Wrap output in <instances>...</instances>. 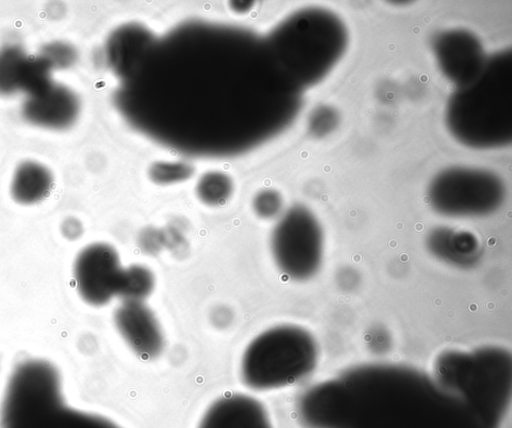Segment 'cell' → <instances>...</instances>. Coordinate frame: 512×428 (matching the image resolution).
Returning a JSON list of instances; mask_svg holds the SVG:
<instances>
[{"label":"cell","mask_w":512,"mask_h":428,"mask_svg":"<svg viewBox=\"0 0 512 428\" xmlns=\"http://www.w3.org/2000/svg\"><path fill=\"white\" fill-rule=\"evenodd\" d=\"M117 103L156 140L199 156L233 155L276 134L296 116L300 90L267 38L189 23L152 43L125 76Z\"/></svg>","instance_id":"1"},{"label":"cell","mask_w":512,"mask_h":428,"mask_svg":"<svg viewBox=\"0 0 512 428\" xmlns=\"http://www.w3.org/2000/svg\"><path fill=\"white\" fill-rule=\"evenodd\" d=\"M302 428H491L431 374L399 364H362L308 388Z\"/></svg>","instance_id":"2"},{"label":"cell","mask_w":512,"mask_h":428,"mask_svg":"<svg viewBox=\"0 0 512 428\" xmlns=\"http://www.w3.org/2000/svg\"><path fill=\"white\" fill-rule=\"evenodd\" d=\"M445 116L451 134L468 147L508 145L512 139V51L489 56L480 75L449 97Z\"/></svg>","instance_id":"3"},{"label":"cell","mask_w":512,"mask_h":428,"mask_svg":"<svg viewBox=\"0 0 512 428\" xmlns=\"http://www.w3.org/2000/svg\"><path fill=\"white\" fill-rule=\"evenodd\" d=\"M431 375L491 428L500 427L511 399L512 357L509 350L496 345L444 350L435 357Z\"/></svg>","instance_id":"4"},{"label":"cell","mask_w":512,"mask_h":428,"mask_svg":"<svg viewBox=\"0 0 512 428\" xmlns=\"http://www.w3.org/2000/svg\"><path fill=\"white\" fill-rule=\"evenodd\" d=\"M267 39L283 71L303 91L340 60L348 34L337 15L314 7L291 15Z\"/></svg>","instance_id":"5"},{"label":"cell","mask_w":512,"mask_h":428,"mask_svg":"<svg viewBox=\"0 0 512 428\" xmlns=\"http://www.w3.org/2000/svg\"><path fill=\"white\" fill-rule=\"evenodd\" d=\"M319 360V346L310 331L295 325L270 327L246 346L240 361L243 384L254 391H271L308 377Z\"/></svg>","instance_id":"6"},{"label":"cell","mask_w":512,"mask_h":428,"mask_svg":"<svg viewBox=\"0 0 512 428\" xmlns=\"http://www.w3.org/2000/svg\"><path fill=\"white\" fill-rule=\"evenodd\" d=\"M427 198L433 210L443 216L482 217L502 206L506 186L492 171L454 166L433 177L428 185Z\"/></svg>","instance_id":"7"},{"label":"cell","mask_w":512,"mask_h":428,"mask_svg":"<svg viewBox=\"0 0 512 428\" xmlns=\"http://www.w3.org/2000/svg\"><path fill=\"white\" fill-rule=\"evenodd\" d=\"M277 269L293 281H307L321 268L324 235L319 220L307 207L293 205L278 218L270 235Z\"/></svg>","instance_id":"8"},{"label":"cell","mask_w":512,"mask_h":428,"mask_svg":"<svg viewBox=\"0 0 512 428\" xmlns=\"http://www.w3.org/2000/svg\"><path fill=\"white\" fill-rule=\"evenodd\" d=\"M123 271L117 250L106 242L83 247L73 262V282L79 297L100 307L117 297Z\"/></svg>","instance_id":"9"},{"label":"cell","mask_w":512,"mask_h":428,"mask_svg":"<svg viewBox=\"0 0 512 428\" xmlns=\"http://www.w3.org/2000/svg\"><path fill=\"white\" fill-rule=\"evenodd\" d=\"M432 49L440 70L457 88L473 82L488 58L480 40L465 29L439 32L433 38Z\"/></svg>","instance_id":"10"},{"label":"cell","mask_w":512,"mask_h":428,"mask_svg":"<svg viewBox=\"0 0 512 428\" xmlns=\"http://www.w3.org/2000/svg\"><path fill=\"white\" fill-rule=\"evenodd\" d=\"M115 327L132 352L143 360L157 358L164 349V333L144 302L122 301L114 311Z\"/></svg>","instance_id":"11"},{"label":"cell","mask_w":512,"mask_h":428,"mask_svg":"<svg viewBox=\"0 0 512 428\" xmlns=\"http://www.w3.org/2000/svg\"><path fill=\"white\" fill-rule=\"evenodd\" d=\"M196 428H273L266 407L243 393H227L214 400Z\"/></svg>","instance_id":"12"},{"label":"cell","mask_w":512,"mask_h":428,"mask_svg":"<svg viewBox=\"0 0 512 428\" xmlns=\"http://www.w3.org/2000/svg\"><path fill=\"white\" fill-rule=\"evenodd\" d=\"M80 112L78 95L67 86L53 83L35 95L27 96L23 117L30 123L49 129H65L74 124Z\"/></svg>","instance_id":"13"},{"label":"cell","mask_w":512,"mask_h":428,"mask_svg":"<svg viewBox=\"0 0 512 428\" xmlns=\"http://www.w3.org/2000/svg\"><path fill=\"white\" fill-rule=\"evenodd\" d=\"M426 244L433 256L457 267H470L480 257L481 245L478 238L464 230L434 228L428 234Z\"/></svg>","instance_id":"14"},{"label":"cell","mask_w":512,"mask_h":428,"mask_svg":"<svg viewBox=\"0 0 512 428\" xmlns=\"http://www.w3.org/2000/svg\"><path fill=\"white\" fill-rule=\"evenodd\" d=\"M54 186V174L45 164L26 159L14 169L9 192L20 205H34L46 199Z\"/></svg>","instance_id":"15"},{"label":"cell","mask_w":512,"mask_h":428,"mask_svg":"<svg viewBox=\"0 0 512 428\" xmlns=\"http://www.w3.org/2000/svg\"><path fill=\"white\" fill-rule=\"evenodd\" d=\"M155 288V276L145 265L123 267L117 297L122 301L144 302Z\"/></svg>","instance_id":"16"},{"label":"cell","mask_w":512,"mask_h":428,"mask_svg":"<svg viewBox=\"0 0 512 428\" xmlns=\"http://www.w3.org/2000/svg\"><path fill=\"white\" fill-rule=\"evenodd\" d=\"M234 191L231 177L221 171L213 170L202 174L195 187L197 198L205 205L219 207L226 204Z\"/></svg>","instance_id":"17"},{"label":"cell","mask_w":512,"mask_h":428,"mask_svg":"<svg viewBox=\"0 0 512 428\" xmlns=\"http://www.w3.org/2000/svg\"><path fill=\"white\" fill-rule=\"evenodd\" d=\"M27 55L16 46L0 49V94L20 90L23 68Z\"/></svg>","instance_id":"18"},{"label":"cell","mask_w":512,"mask_h":428,"mask_svg":"<svg viewBox=\"0 0 512 428\" xmlns=\"http://www.w3.org/2000/svg\"><path fill=\"white\" fill-rule=\"evenodd\" d=\"M194 167L184 161L154 162L148 170L149 178L158 185H172L191 178Z\"/></svg>","instance_id":"19"},{"label":"cell","mask_w":512,"mask_h":428,"mask_svg":"<svg viewBox=\"0 0 512 428\" xmlns=\"http://www.w3.org/2000/svg\"><path fill=\"white\" fill-rule=\"evenodd\" d=\"M252 208L261 219L278 218L283 213V198L274 189H264L254 196Z\"/></svg>","instance_id":"20"},{"label":"cell","mask_w":512,"mask_h":428,"mask_svg":"<svg viewBox=\"0 0 512 428\" xmlns=\"http://www.w3.org/2000/svg\"><path fill=\"white\" fill-rule=\"evenodd\" d=\"M338 121L339 116L334 108L321 105L312 111L308 127L313 136L323 137L336 128Z\"/></svg>","instance_id":"21"},{"label":"cell","mask_w":512,"mask_h":428,"mask_svg":"<svg viewBox=\"0 0 512 428\" xmlns=\"http://www.w3.org/2000/svg\"><path fill=\"white\" fill-rule=\"evenodd\" d=\"M50 66L53 67H67L72 65L76 60V51L70 44L64 42H53L47 44L43 48V53L40 54Z\"/></svg>","instance_id":"22"},{"label":"cell","mask_w":512,"mask_h":428,"mask_svg":"<svg viewBox=\"0 0 512 428\" xmlns=\"http://www.w3.org/2000/svg\"><path fill=\"white\" fill-rule=\"evenodd\" d=\"M68 428H122L113 421L104 417L82 413L70 412L68 414Z\"/></svg>","instance_id":"23"},{"label":"cell","mask_w":512,"mask_h":428,"mask_svg":"<svg viewBox=\"0 0 512 428\" xmlns=\"http://www.w3.org/2000/svg\"><path fill=\"white\" fill-rule=\"evenodd\" d=\"M82 222L75 216H66L60 223L61 235L68 241H75L83 234Z\"/></svg>","instance_id":"24"}]
</instances>
